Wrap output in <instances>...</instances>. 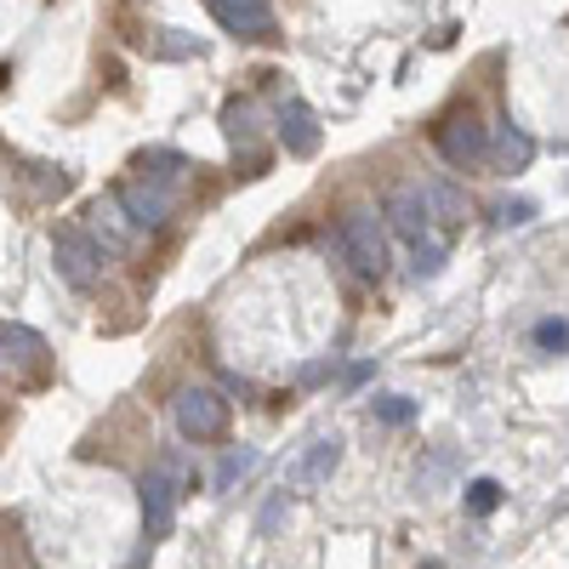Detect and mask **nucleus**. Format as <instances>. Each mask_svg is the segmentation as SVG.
I'll use <instances>...</instances> for the list:
<instances>
[{
    "label": "nucleus",
    "instance_id": "nucleus-1",
    "mask_svg": "<svg viewBox=\"0 0 569 569\" xmlns=\"http://www.w3.org/2000/svg\"><path fill=\"white\" fill-rule=\"evenodd\" d=\"M337 246L342 257L353 262V273L365 279H382L388 273V240H382V222H376V211H348L337 222Z\"/></svg>",
    "mask_w": 569,
    "mask_h": 569
},
{
    "label": "nucleus",
    "instance_id": "nucleus-2",
    "mask_svg": "<svg viewBox=\"0 0 569 569\" xmlns=\"http://www.w3.org/2000/svg\"><path fill=\"white\" fill-rule=\"evenodd\" d=\"M171 416H177V433H182V439L206 445V439H217L222 427H228V399H222L217 388H182V393L171 399Z\"/></svg>",
    "mask_w": 569,
    "mask_h": 569
},
{
    "label": "nucleus",
    "instance_id": "nucleus-3",
    "mask_svg": "<svg viewBox=\"0 0 569 569\" xmlns=\"http://www.w3.org/2000/svg\"><path fill=\"white\" fill-rule=\"evenodd\" d=\"M142 525H149V541H160L177 518V467L160 461L154 472H142Z\"/></svg>",
    "mask_w": 569,
    "mask_h": 569
},
{
    "label": "nucleus",
    "instance_id": "nucleus-4",
    "mask_svg": "<svg viewBox=\"0 0 569 569\" xmlns=\"http://www.w3.org/2000/svg\"><path fill=\"white\" fill-rule=\"evenodd\" d=\"M103 257H109V246H98L91 233H58V273L74 284V291H86L91 279L103 273Z\"/></svg>",
    "mask_w": 569,
    "mask_h": 569
},
{
    "label": "nucleus",
    "instance_id": "nucleus-5",
    "mask_svg": "<svg viewBox=\"0 0 569 569\" xmlns=\"http://www.w3.org/2000/svg\"><path fill=\"white\" fill-rule=\"evenodd\" d=\"M439 154H445L450 166H479V160L490 154V131L472 120V114H450V120L439 126Z\"/></svg>",
    "mask_w": 569,
    "mask_h": 569
},
{
    "label": "nucleus",
    "instance_id": "nucleus-6",
    "mask_svg": "<svg viewBox=\"0 0 569 569\" xmlns=\"http://www.w3.org/2000/svg\"><path fill=\"white\" fill-rule=\"evenodd\" d=\"M211 12L228 34H246V40H268L273 34V12L268 0H211Z\"/></svg>",
    "mask_w": 569,
    "mask_h": 569
},
{
    "label": "nucleus",
    "instance_id": "nucleus-7",
    "mask_svg": "<svg viewBox=\"0 0 569 569\" xmlns=\"http://www.w3.org/2000/svg\"><path fill=\"white\" fill-rule=\"evenodd\" d=\"M427 217H433V211H427V194H421L416 182H399V188H388V222L405 233L410 246H416V240H427Z\"/></svg>",
    "mask_w": 569,
    "mask_h": 569
},
{
    "label": "nucleus",
    "instance_id": "nucleus-8",
    "mask_svg": "<svg viewBox=\"0 0 569 569\" xmlns=\"http://www.w3.org/2000/svg\"><path fill=\"white\" fill-rule=\"evenodd\" d=\"M120 211L131 217V228H160L166 211H171V194L166 188H149V182H126L120 188Z\"/></svg>",
    "mask_w": 569,
    "mask_h": 569
},
{
    "label": "nucleus",
    "instance_id": "nucleus-9",
    "mask_svg": "<svg viewBox=\"0 0 569 569\" xmlns=\"http://www.w3.org/2000/svg\"><path fill=\"white\" fill-rule=\"evenodd\" d=\"M337 467H342V439H337V433L313 439V445H308V456L297 461V490H319Z\"/></svg>",
    "mask_w": 569,
    "mask_h": 569
},
{
    "label": "nucleus",
    "instance_id": "nucleus-10",
    "mask_svg": "<svg viewBox=\"0 0 569 569\" xmlns=\"http://www.w3.org/2000/svg\"><path fill=\"white\" fill-rule=\"evenodd\" d=\"M530 160H536V137H530L525 126L507 120V126L496 131V166H501V171H525Z\"/></svg>",
    "mask_w": 569,
    "mask_h": 569
},
{
    "label": "nucleus",
    "instance_id": "nucleus-11",
    "mask_svg": "<svg viewBox=\"0 0 569 569\" xmlns=\"http://www.w3.org/2000/svg\"><path fill=\"white\" fill-rule=\"evenodd\" d=\"M279 131H284V149H291V154H313L319 149V126H313V114L302 103H291L279 114Z\"/></svg>",
    "mask_w": 569,
    "mask_h": 569
},
{
    "label": "nucleus",
    "instance_id": "nucleus-12",
    "mask_svg": "<svg viewBox=\"0 0 569 569\" xmlns=\"http://www.w3.org/2000/svg\"><path fill=\"white\" fill-rule=\"evenodd\" d=\"M421 194H427V211H433L439 222H467V194L456 182L433 177V182H421Z\"/></svg>",
    "mask_w": 569,
    "mask_h": 569
},
{
    "label": "nucleus",
    "instance_id": "nucleus-13",
    "mask_svg": "<svg viewBox=\"0 0 569 569\" xmlns=\"http://www.w3.org/2000/svg\"><path fill=\"white\" fill-rule=\"evenodd\" d=\"M0 353H7V365H34L40 353H46V342L34 337V330L29 325H0Z\"/></svg>",
    "mask_w": 569,
    "mask_h": 569
},
{
    "label": "nucleus",
    "instance_id": "nucleus-14",
    "mask_svg": "<svg viewBox=\"0 0 569 569\" xmlns=\"http://www.w3.org/2000/svg\"><path fill=\"white\" fill-rule=\"evenodd\" d=\"M370 416H376V421H388V427H405V421L416 416V399H405V393H382V399H370Z\"/></svg>",
    "mask_w": 569,
    "mask_h": 569
},
{
    "label": "nucleus",
    "instance_id": "nucleus-15",
    "mask_svg": "<svg viewBox=\"0 0 569 569\" xmlns=\"http://www.w3.org/2000/svg\"><path fill=\"white\" fill-rule=\"evenodd\" d=\"M439 268H445V246H439V240H416V246H410V273H416V279H433Z\"/></svg>",
    "mask_w": 569,
    "mask_h": 569
},
{
    "label": "nucleus",
    "instance_id": "nucleus-16",
    "mask_svg": "<svg viewBox=\"0 0 569 569\" xmlns=\"http://www.w3.org/2000/svg\"><path fill=\"white\" fill-rule=\"evenodd\" d=\"M222 126H228L233 142H251V137H257V109H251V103H228V109H222Z\"/></svg>",
    "mask_w": 569,
    "mask_h": 569
},
{
    "label": "nucleus",
    "instance_id": "nucleus-17",
    "mask_svg": "<svg viewBox=\"0 0 569 569\" xmlns=\"http://www.w3.org/2000/svg\"><path fill=\"white\" fill-rule=\"evenodd\" d=\"M536 348L563 353V348H569V319H541V325H536Z\"/></svg>",
    "mask_w": 569,
    "mask_h": 569
},
{
    "label": "nucleus",
    "instance_id": "nucleus-18",
    "mask_svg": "<svg viewBox=\"0 0 569 569\" xmlns=\"http://www.w3.org/2000/svg\"><path fill=\"white\" fill-rule=\"evenodd\" d=\"M496 501H501V485L496 479H472L467 485V507L472 512H496Z\"/></svg>",
    "mask_w": 569,
    "mask_h": 569
},
{
    "label": "nucleus",
    "instance_id": "nucleus-19",
    "mask_svg": "<svg viewBox=\"0 0 569 569\" xmlns=\"http://www.w3.org/2000/svg\"><path fill=\"white\" fill-rule=\"evenodd\" d=\"M530 217H536L530 200H501V206H496V228H525Z\"/></svg>",
    "mask_w": 569,
    "mask_h": 569
},
{
    "label": "nucleus",
    "instance_id": "nucleus-20",
    "mask_svg": "<svg viewBox=\"0 0 569 569\" xmlns=\"http://www.w3.org/2000/svg\"><path fill=\"white\" fill-rule=\"evenodd\" d=\"M257 467V450H240V456H228L222 467H217V490H228L233 479H240V472H251Z\"/></svg>",
    "mask_w": 569,
    "mask_h": 569
},
{
    "label": "nucleus",
    "instance_id": "nucleus-21",
    "mask_svg": "<svg viewBox=\"0 0 569 569\" xmlns=\"http://www.w3.org/2000/svg\"><path fill=\"white\" fill-rule=\"evenodd\" d=\"M149 166H160L154 177H177V171H182L188 160H182L177 149H154V154H142V171H149Z\"/></svg>",
    "mask_w": 569,
    "mask_h": 569
},
{
    "label": "nucleus",
    "instance_id": "nucleus-22",
    "mask_svg": "<svg viewBox=\"0 0 569 569\" xmlns=\"http://www.w3.org/2000/svg\"><path fill=\"white\" fill-rule=\"evenodd\" d=\"M279 518H284V496H273V501H268V507H262V518H257V530H262V536H268V530H273V525H279Z\"/></svg>",
    "mask_w": 569,
    "mask_h": 569
}]
</instances>
